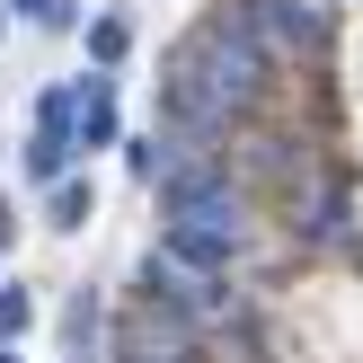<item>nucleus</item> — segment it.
I'll return each instance as SVG.
<instances>
[{
    "instance_id": "nucleus-8",
    "label": "nucleus",
    "mask_w": 363,
    "mask_h": 363,
    "mask_svg": "<svg viewBox=\"0 0 363 363\" xmlns=\"http://www.w3.org/2000/svg\"><path fill=\"white\" fill-rule=\"evenodd\" d=\"M35 319V301H27V284H0V346H9L18 328Z\"/></svg>"
},
{
    "instance_id": "nucleus-7",
    "label": "nucleus",
    "mask_w": 363,
    "mask_h": 363,
    "mask_svg": "<svg viewBox=\"0 0 363 363\" xmlns=\"http://www.w3.org/2000/svg\"><path fill=\"white\" fill-rule=\"evenodd\" d=\"M89 177H53V230H89Z\"/></svg>"
},
{
    "instance_id": "nucleus-4",
    "label": "nucleus",
    "mask_w": 363,
    "mask_h": 363,
    "mask_svg": "<svg viewBox=\"0 0 363 363\" xmlns=\"http://www.w3.org/2000/svg\"><path fill=\"white\" fill-rule=\"evenodd\" d=\"M240 18L257 27V45H266V53H311L319 35H328V18L301 9V0H257V9H240Z\"/></svg>"
},
{
    "instance_id": "nucleus-12",
    "label": "nucleus",
    "mask_w": 363,
    "mask_h": 363,
    "mask_svg": "<svg viewBox=\"0 0 363 363\" xmlns=\"http://www.w3.org/2000/svg\"><path fill=\"white\" fill-rule=\"evenodd\" d=\"M0 248H18V204H0Z\"/></svg>"
},
{
    "instance_id": "nucleus-2",
    "label": "nucleus",
    "mask_w": 363,
    "mask_h": 363,
    "mask_svg": "<svg viewBox=\"0 0 363 363\" xmlns=\"http://www.w3.org/2000/svg\"><path fill=\"white\" fill-rule=\"evenodd\" d=\"M186 62L204 71V89L230 106V116H248V106L266 98V45H257L248 18H213V27L186 45Z\"/></svg>"
},
{
    "instance_id": "nucleus-11",
    "label": "nucleus",
    "mask_w": 363,
    "mask_h": 363,
    "mask_svg": "<svg viewBox=\"0 0 363 363\" xmlns=\"http://www.w3.org/2000/svg\"><path fill=\"white\" fill-rule=\"evenodd\" d=\"M18 9H27L35 27H71V9H62V0H18Z\"/></svg>"
},
{
    "instance_id": "nucleus-1",
    "label": "nucleus",
    "mask_w": 363,
    "mask_h": 363,
    "mask_svg": "<svg viewBox=\"0 0 363 363\" xmlns=\"http://www.w3.org/2000/svg\"><path fill=\"white\" fill-rule=\"evenodd\" d=\"M160 248H169L177 266L230 275V257L248 248V230H240V195H230V177H222V186H204V195H186V204H169V230H160Z\"/></svg>"
},
{
    "instance_id": "nucleus-9",
    "label": "nucleus",
    "mask_w": 363,
    "mask_h": 363,
    "mask_svg": "<svg viewBox=\"0 0 363 363\" xmlns=\"http://www.w3.org/2000/svg\"><path fill=\"white\" fill-rule=\"evenodd\" d=\"M124 45H133V27H124V18H98V27H89V53H98V62H116Z\"/></svg>"
},
{
    "instance_id": "nucleus-6",
    "label": "nucleus",
    "mask_w": 363,
    "mask_h": 363,
    "mask_svg": "<svg viewBox=\"0 0 363 363\" xmlns=\"http://www.w3.org/2000/svg\"><path fill=\"white\" fill-rule=\"evenodd\" d=\"M62 354H71V363L98 354V293H71V311H62Z\"/></svg>"
},
{
    "instance_id": "nucleus-5",
    "label": "nucleus",
    "mask_w": 363,
    "mask_h": 363,
    "mask_svg": "<svg viewBox=\"0 0 363 363\" xmlns=\"http://www.w3.org/2000/svg\"><path fill=\"white\" fill-rule=\"evenodd\" d=\"M106 142H116V89L80 80L71 89V151H106Z\"/></svg>"
},
{
    "instance_id": "nucleus-10",
    "label": "nucleus",
    "mask_w": 363,
    "mask_h": 363,
    "mask_svg": "<svg viewBox=\"0 0 363 363\" xmlns=\"http://www.w3.org/2000/svg\"><path fill=\"white\" fill-rule=\"evenodd\" d=\"M301 230H311V240H337V186L311 195V222H301Z\"/></svg>"
},
{
    "instance_id": "nucleus-3",
    "label": "nucleus",
    "mask_w": 363,
    "mask_h": 363,
    "mask_svg": "<svg viewBox=\"0 0 363 363\" xmlns=\"http://www.w3.org/2000/svg\"><path fill=\"white\" fill-rule=\"evenodd\" d=\"M160 98H169V124H177V133H204V142H213V133L230 124V106H222V98L204 89V71H195L186 53L169 62V80H160Z\"/></svg>"
},
{
    "instance_id": "nucleus-13",
    "label": "nucleus",
    "mask_w": 363,
    "mask_h": 363,
    "mask_svg": "<svg viewBox=\"0 0 363 363\" xmlns=\"http://www.w3.org/2000/svg\"><path fill=\"white\" fill-rule=\"evenodd\" d=\"M0 363H18V354H9V346H0Z\"/></svg>"
}]
</instances>
